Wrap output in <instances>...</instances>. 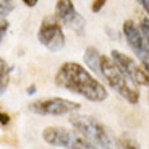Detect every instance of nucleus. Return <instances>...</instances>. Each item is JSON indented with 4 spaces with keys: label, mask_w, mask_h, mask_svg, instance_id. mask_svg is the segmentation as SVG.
I'll list each match as a JSON object with an SVG mask.
<instances>
[{
    "label": "nucleus",
    "mask_w": 149,
    "mask_h": 149,
    "mask_svg": "<svg viewBox=\"0 0 149 149\" xmlns=\"http://www.w3.org/2000/svg\"><path fill=\"white\" fill-rule=\"evenodd\" d=\"M8 123H10V115L5 112H0V127H5Z\"/></svg>",
    "instance_id": "16"
},
{
    "label": "nucleus",
    "mask_w": 149,
    "mask_h": 149,
    "mask_svg": "<svg viewBox=\"0 0 149 149\" xmlns=\"http://www.w3.org/2000/svg\"><path fill=\"white\" fill-rule=\"evenodd\" d=\"M81 105L78 102L62 99V97H49V99H39V101L29 104V110L37 115H68L74 110H79Z\"/></svg>",
    "instance_id": "5"
},
{
    "label": "nucleus",
    "mask_w": 149,
    "mask_h": 149,
    "mask_svg": "<svg viewBox=\"0 0 149 149\" xmlns=\"http://www.w3.org/2000/svg\"><path fill=\"white\" fill-rule=\"evenodd\" d=\"M70 123L74 130L81 133L94 148H112L113 139L110 136V131L102 125L101 122L89 115H71Z\"/></svg>",
    "instance_id": "3"
},
{
    "label": "nucleus",
    "mask_w": 149,
    "mask_h": 149,
    "mask_svg": "<svg viewBox=\"0 0 149 149\" xmlns=\"http://www.w3.org/2000/svg\"><path fill=\"white\" fill-rule=\"evenodd\" d=\"M10 70L11 68L7 65V62L0 58V96L7 91L8 84H10Z\"/></svg>",
    "instance_id": "11"
},
{
    "label": "nucleus",
    "mask_w": 149,
    "mask_h": 149,
    "mask_svg": "<svg viewBox=\"0 0 149 149\" xmlns=\"http://www.w3.org/2000/svg\"><path fill=\"white\" fill-rule=\"evenodd\" d=\"M105 2H107V0H94V2H93V7H91V10H93L94 13L101 11V10H102V7L105 5Z\"/></svg>",
    "instance_id": "15"
},
{
    "label": "nucleus",
    "mask_w": 149,
    "mask_h": 149,
    "mask_svg": "<svg viewBox=\"0 0 149 149\" xmlns=\"http://www.w3.org/2000/svg\"><path fill=\"white\" fill-rule=\"evenodd\" d=\"M8 28H10V23H8V21H2V23H0V45H2L5 36H7Z\"/></svg>",
    "instance_id": "13"
},
{
    "label": "nucleus",
    "mask_w": 149,
    "mask_h": 149,
    "mask_svg": "<svg viewBox=\"0 0 149 149\" xmlns=\"http://www.w3.org/2000/svg\"><path fill=\"white\" fill-rule=\"evenodd\" d=\"M141 31H143V34H144V37H146V41L149 42V16L148 18H143L141 19Z\"/></svg>",
    "instance_id": "14"
},
{
    "label": "nucleus",
    "mask_w": 149,
    "mask_h": 149,
    "mask_svg": "<svg viewBox=\"0 0 149 149\" xmlns=\"http://www.w3.org/2000/svg\"><path fill=\"white\" fill-rule=\"evenodd\" d=\"M42 138L47 144L54 148H67V149H91L94 148L88 139L78 131H70L62 127H49L44 130Z\"/></svg>",
    "instance_id": "4"
},
{
    "label": "nucleus",
    "mask_w": 149,
    "mask_h": 149,
    "mask_svg": "<svg viewBox=\"0 0 149 149\" xmlns=\"http://www.w3.org/2000/svg\"><path fill=\"white\" fill-rule=\"evenodd\" d=\"M110 55H112V58L115 60V63L118 65V67L122 68L136 84H141V86L149 88V73L146 70H143L141 67H138L133 58H130L128 55L118 52V50H112Z\"/></svg>",
    "instance_id": "9"
},
{
    "label": "nucleus",
    "mask_w": 149,
    "mask_h": 149,
    "mask_svg": "<svg viewBox=\"0 0 149 149\" xmlns=\"http://www.w3.org/2000/svg\"><path fill=\"white\" fill-rule=\"evenodd\" d=\"M144 70H146V71H148V73H149V63H144Z\"/></svg>",
    "instance_id": "20"
},
{
    "label": "nucleus",
    "mask_w": 149,
    "mask_h": 149,
    "mask_svg": "<svg viewBox=\"0 0 149 149\" xmlns=\"http://www.w3.org/2000/svg\"><path fill=\"white\" fill-rule=\"evenodd\" d=\"M55 16H57V19H60L65 26L70 28L71 31H74L76 34L84 33L86 21L78 11H76V8H74L71 0H57Z\"/></svg>",
    "instance_id": "8"
},
{
    "label": "nucleus",
    "mask_w": 149,
    "mask_h": 149,
    "mask_svg": "<svg viewBox=\"0 0 149 149\" xmlns=\"http://www.w3.org/2000/svg\"><path fill=\"white\" fill-rule=\"evenodd\" d=\"M55 84L93 102H102L109 97L107 89L76 62H67L58 68L55 74Z\"/></svg>",
    "instance_id": "1"
},
{
    "label": "nucleus",
    "mask_w": 149,
    "mask_h": 149,
    "mask_svg": "<svg viewBox=\"0 0 149 149\" xmlns=\"http://www.w3.org/2000/svg\"><path fill=\"white\" fill-rule=\"evenodd\" d=\"M123 36L127 39L130 49L136 54L143 63H149V42L146 41L141 28L136 26L134 21H125L123 23Z\"/></svg>",
    "instance_id": "7"
},
{
    "label": "nucleus",
    "mask_w": 149,
    "mask_h": 149,
    "mask_svg": "<svg viewBox=\"0 0 149 149\" xmlns=\"http://www.w3.org/2000/svg\"><path fill=\"white\" fill-rule=\"evenodd\" d=\"M37 2H39V0H23V3L26 5V7H34Z\"/></svg>",
    "instance_id": "18"
},
{
    "label": "nucleus",
    "mask_w": 149,
    "mask_h": 149,
    "mask_svg": "<svg viewBox=\"0 0 149 149\" xmlns=\"http://www.w3.org/2000/svg\"><path fill=\"white\" fill-rule=\"evenodd\" d=\"M136 2L144 8V11L148 13V16H149V0H136Z\"/></svg>",
    "instance_id": "17"
},
{
    "label": "nucleus",
    "mask_w": 149,
    "mask_h": 149,
    "mask_svg": "<svg viewBox=\"0 0 149 149\" xmlns=\"http://www.w3.org/2000/svg\"><path fill=\"white\" fill-rule=\"evenodd\" d=\"M101 73L107 79V83L110 84L112 89L117 91L123 99H127L130 104H138L139 102V91L136 88L138 84L115 63L113 58L102 55Z\"/></svg>",
    "instance_id": "2"
},
{
    "label": "nucleus",
    "mask_w": 149,
    "mask_h": 149,
    "mask_svg": "<svg viewBox=\"0 0 149 149\" xmlns=\"http://www.w3.org/2000/svg\"><path fill=\"white\" fill-rule=\"evenodd\" d=\"M15 8L13 0H0V21L5 18L7 15H10Z\"/></svg>",
    "instance_id": "12"
},
{
    "label": "nucleus",
    "mask_w": 149,
    "mask_h": 149,
    "mask_svg": "<svg viewBox=\"0 0 149 149\" xmlns=\"http://www.w3.org/2000/svg\"><path fill=\"white\" fill-rule=\"evenodd\" d=\"M84 63L89 67L91 71H94L96 74H101V63H102V55L99 54V50L94 47H88L84 50Z\"/></svg>",
    "instance_id": "10"
},
{
    "label": "nucleus",
    "mask_w": 149,
    "mask_h": 149,
    "mask_svg": "<svg viewBox=\"0 0 149 149\" xmlns=\"http://www.w3.org/2000/svg\"><path fill=\"white\" fill-rule=\"evenodd\" d=\"M36 93V86H29V88H28V91H26V94H29V96H33V94Z\"/></svg>",
    "instance_id": "19"
},
{
    "label": "nucleus",
    "mask_w": 149,
    "mask_h": 149,
    "mask_svg": "<svg viewBox=\"0 0 149 149\" xmlns=\"http://www.w3.org/2000/svg\"><path fill=\"white\" fill-rule=\"evenodd\" d=\"M37 39L42 45H45L52 52H57L63 47L65 34L60 23L57 21V16H47V18L42 19L41 28L37 31Z\"/></svg>",
    "instance_id": "6"
}]
</instances>
